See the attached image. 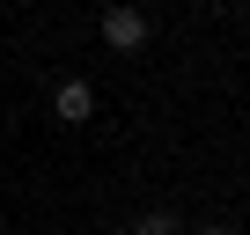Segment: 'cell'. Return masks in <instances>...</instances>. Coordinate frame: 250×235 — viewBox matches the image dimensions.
<instances>
[{"instance_id": "6da1fadb", "label": "cell", "mask_w": 250, "mask_h": 235, "mask_svg": "<svg viewBox=\"0 0 250 235\" xmlns=\"http://www.w3.org/2000/svg\"><path fill=\"white\" fill-rule=\"evenodd\" d=\"M103 44H110V52H140V44H147V15L133 8V0L103 8Z\"/></svg>"}, {"instance_id": "7a4b0ae2", "label": "cell", "mask_w": 250, "mask_h": 235, "mask_svg": "<svg viewBox=\"0 0 250 235\" xmlns=\"http://www.w3.org/2000/svg\"><path fill=\"white\" fill-rule=\"evenodd\" d=\"M52 118H59V125H88V118H96V88H88V81H59Z\"/></svg>"}, {"instance_id": "3957f363", "label": "cell", "mask_w": 250, "mask_h": 235, "mask_svg": "<svg viewBox=\"0 0 250 235\" xmlns=\"http://www.w3.org/2000/svg\"><path fill=\"white\" fill-rule=\"evenodd\" d=\"M133 235H177V213H147V220H140Z\"/></svg>"}, {"instance_id": "277c9868", "label": "cell", "mask_w": 250, "mask_h": 235, "mask_svg": "<svg viewBox=\"0 0 250 235\" xmlns=\"http://www.w3.org/2000/svg\"><path fill=\"white\" fill-rule=\"evenodd\" d=\"M206 235H235V228H206Z\"/></svg>"}]
</instances>
